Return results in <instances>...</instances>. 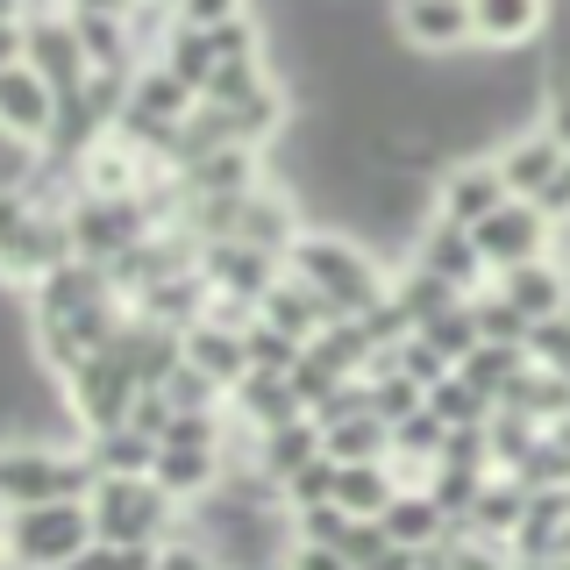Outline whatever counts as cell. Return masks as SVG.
I'll use <instances>...</instances> for the list:
<instances>
[{"instance_id":"obj_51","label":"cell","mask_w":570,"mask_h":570,"mask_svg":"<svg viewBox=\"0 0 570 570\" xmlns=\"http://www.w3.org/2000/svg\"><path fill=\"white\" fill-rule=\"evenodd\" d=\"M157 8H186V0H157Z\"/></svg>"},{"instance_id":"obj_6","label":"cell","mask_w":570,"mask_h":570,"mask_svg":"<svg viewBox=\"0 0 570 570\" xmlns=\"http://www.w3.org/2000/svg\"><path fill=\"white\" fill-rule=\"evenodd\" d=\"M471 243H478V257H485V272H513V264H528V257H549V243H557V222H549L534 200H499L485 222L471 228Z\"/></svg>"},{"instance_id":"obj_34","label":"cell","mask_w":570,"mask_h":570,"mask_svg":"<svg viewBox=\"0 0 570 570\" xmlns=\"http://www.w3.org/2000/svg\"><path fill=\"white\" fill-rule=\"evenodd\" d=\"M421 406H428V385H421V379H406L400 364L371 371V414H379L385 428H392V421H406V414H421Z\"/></svg>"},{"instance_id":"obj_32","label":"cell","mask_w":570,"mask_h":570,"mask_svg":"<svg viewBox=\"0 0 570 570\" xmlns=\"http://www.w3.org/2000/svg\"><path fill=\"white\" fill-rule=\"evenodd\" d=\"M471 314H478V335H485V343H513V350H528V328H534V321L513 307L499 285H478V293H471Z\"/></svg>"},{"instance_id":"obj_1","label":"cell","mask_w":570,"mask_h":570,"mask_svg":"<svg viewBox=\"0 0 570 570\" xmlns=\"http://www.w3.org/2000/svg\"><path fill=\"white\" fill-rule=\"evenodd\" d=\"M285 272L307 278L335 314H356V321L392 299V272L356 236H343V228H299L293 249H285Z\"/></svg>"},{"instance_id":"obj_40","label":"cell","mask_w":570,"mask_h":570,"mask_svg":"<svg viewBox=\"0 0 570 570\" xmlns=\"http://www.w3.org/2000/svg\"><path fill=\"white\" fill-rule=\"evenodd\" d=\"M356 521V513L343 507V499H321V507H299V513H285V528L299 534V542H335L343 549V528Z\"/></svg>"},{"instance_id":"obj_47","label":"cell","mask_w":570,"mask_h":570,"mask_svg":"<svg viewBox=\"0 0 570 570\" xmlns=\"http://www.w3.org/2000/svg\"><path fill=\"white\" fill-rule=\"evenodd\" d=\"M236 14H249V0H186V8H178V22L222 29V22H236Z\"/></svg>"},{"instance_id":"obj_49","label":"cell","mask_w":570,"mask_h":570,"mask_svg":"<svg viewBox=\"0 0 570 570\" xmlns=\"http://www.w3.org/2000/svg\"><path fill=\"white\" fill-rule=\"evenodd\" d=\"M22 58H29V22L8 14V22H0V65H22Z\"/></svg>"},{"instance_id":"obj_3","label":"cell","mask_w":570,"mask_h":570,"mask_svg":"<svg viewBox=\"0 0 570 570\" xmlns=\"http://www.w3.org/2000/svg\"><path fill=\"white\" fill-rule=\"evenodd\" d=\"M94 549V507L86 499H43V507H14L0 521V557L14 570H58Z\"/></svg>"},{"instance_id":"obj_14","label":"cell","mask_w":570,"mask_h":570,"mask_svg":"<svg viewBox=\"0 0 570 570\" xmlns=\"http://www.w3.org/2000/svg\"><path fill=\"white\" fill-rule=\"evenodd\" d=\"M178 186H186V200H236V193L264 186V150H249V142H222V150L178 165Z\"/></svg>"},{"instance_id":"obj_25","label":"cell","mask_w":570,"mask_h":570,"mask_svg":"<svg viewBox=\"0 0 570 570\" xmlns=\"http://www.w3.org/2000/svg\"><path fill=\"white\" fill-rule=\"evenodd\" d=\"M186 364H200L207 379H222V385H236L243 371H249V350H243V328H228V321H214L200 314L186 328Z\"/></svg>"},{"instance_id":"obj_7","label":"cell","mask_w":570,"mask_h":570,"mask_svg":"<svg viewBox=\"0 0 570 570\" xmlns=\"http://www.w3.org/2000/svg\"><path fill=\"white\" fill-rule=\"evenodd\" d=\"M50 121H58V86H50L29 58L22 65H0V136L43 150V142H50Z\"/></svg>"},{"instance_id":"obj_30","label":"cell","mask_w":570,"mask_h":570,"mask_svg":"<svg viewBox=\"0 0 570 570\" xmlns=\"http://www.w3.org/2000/svg\"><path fill=\"white\" fill-rule=\"evenodd\" d=\"M79 450L94 456V471H150L157 463V442L142 435V428H100V435H79Z\"/></svg>"},{"instance_id":"obj_9","label":"cell","mask_w":570,"mask_h":570,"mask_svg":"<svg viewBox=\"0 0 570 570\" xmlns=\"http://www.w3.org/2000/svg\"><path fill=\"white\" fill-rule=\"evenodd\" d=\"M392 29H400L406 50L421 58H450V50H471V0H392Z\"/></svg>"},{"instance_id":"obj_16","label":"cell","mask_w":570,"mask_h":570,"mask_svg":"<svg viewBox=\"0 0 570 570\" xmlns=\"http://www.w3.org/2000/svg\"><path fill=\"white\" fill-rule=\"evenodd\" d=\"M236 243H257V249H272V257H285L299 236V200L285 186H249L243 200H236V228H228Z\"/></svg>"},{"instance_id":"obj_18","label":"cell","mask_w":570,"mask_h":570,"mask_svg":"<svg viewBox=\"0 0 570 570\" xmlns=\"http://www.w3.org/2000/svg\"><path fill=\"white\" fill-rule=\"evenodd\" d=\"M222 450H186V442H157V463H150V478L165 485L178 507H200L207 492H222Z\"/></svg>"},{"instance_id":"obj_19","label":"cell","mask_w":570,"mask_h":570,"mask_svg":"<svg viewBox=\"0 0 570 570\" xmlns=\"http://www.w3.org/2000/svg\"><path fill=\"white\" fill-rule=\"evenodd\" d=\"M492 157H499V178H507V193L534 200V193L549 186V171H557L570 150H563V142L549 136V129H521V136H507V142H499Z\"/></svg>"},{"instance_id":"obj_42","label":"cell","mask_w":570,"mask_h":570,"mask_svg":"<svg viewBox=\"0 0 570 570\" xmlns=\"http://www.w3.org/2000/svg\"><path fill=\"white\" fill-rule=\"evenodd\" d=\"M392 364H400V371H406V379H421V385H435V379H450V371H456V364H450V356H442L435 343H428V335H421V328H414V335H406V343H400V350H392Z\"/></svg>"},{"instance_id":"obj_23","label":"cell","mask_w":570,"mask_h":570,"mask_svg":"<svg viewBox=\"0 0 570 570\" xmlns=\"http://www.w3.org/2000/svg\"><path fill=\"white\" fill-rule=\"evenodd\" d=\"M492 285H499V293H507L528 321L563 314V264H557V257H528V264H513V272H492Z\"/></svg>"},{"instance_id":"obj_29","label":"cell","mask_w":570,"mask_h":570,"mask_svg":"<svg viewBox=\"0 0 570 570\" xmlns=\"http://www.w3.org/2000/svg\"><path fill=\"white\" fill-rule=\"evenodd\" d=\"M392 492H400L392 456H379V463H343V485H335V499H343L350 513H364V521H379V513L392 507Z\"/></svg>"},{"instance_id":"obj_46","label":"cell","mask_w":570,"mask_h":570,"mask_svg":"<svg viewBox=\"0 0 570 570\" xmlns=\"http://www.w3.org/2000/svg\"><path fill=\"white\" fill-rule=\"evenodd\" d=\"M385 542H392V534H385V521H364V513H356V521L343 528V557H350V570H364V563L379 557Z\"/></svg>"},{"instance_id":"obj_10","label":"cell","mask_w":570,"mask_h":570,"mask_svg":"<svg viewBox=\"0 0 570 570\" xmlns=\"http://www.w3.org/2000/svg\"><path fill=\"white\" fill-rule=\"evenodd\" d=\"M65 257H79L71 249V222H65V207H36L29 214V228L14 236L8 249H0V285H36L43 272H58Z\"/></svg>"},{"instance_id":"obj_22","label":"cell","mask_w":570,"mask_h":570,"mask_svg":"<svg viewBox=\"0 0 570 570\" xmlns=\"http://www.w3.org/2000/svg\"><path fill=\"white\" fill-rule=\"evenodd\" d=\"M379 521H385V534H392L400 549H435L442 534L456 528L450 513L435 507V492H428V485H400V492H392V507L379 513Z\"/></svg>"},{"instance_id":"obj_2","label":"cell","mask_w":570,"mask_h":570,"mask_svg":"<svg viewBox=\"0 0 570 570\" xmlns=\"http://www.w3.org/2000/svg\"><path fill=\"white\" fill-rule=\"evenodd\" d=\"M86 507H94V542H107V549L165 542V534H178V513H186L150 471H100Z\"/></svg>"},{"instance_id":"obj_50","label":"cell","mask_w":570,"mask_h":570,"mask_svg":"<svg viewBox=\"0 0 570 570\" xmlns=\"http://www.w3.org/2000/svg\"><path fill=\"white\" fill-rule=\"evenodd\" d=\"M563 314H570V264H563Z\"/></svg>"},{"instance_id":"obj_27","label":"cell","mask_w":570,"mask_h":570,"mask_svg":"<svg viewBox=\"0 0 570 570\" xmlns=\"http://www.w3.org/2000/svg\"><path fill=\"white\" fill-rule=\"evenodd\" d=\"M321 450L335 463H379V456H392V428L379 414H350V421L321 428Z\"/></svg>"},{"instance_id":"obj_21","label":"cell","mask_w":570,"mask_h":570,"mask_svg":"<svg viewBox=\"0 0 570 570\" xmlns=\"http://www.w3.org/2000/svg\"><path fill=\"white\" fill-rule=\"evenodd\" d=\"M257 314H264V321H278V328H285V335H299V343H314V335L335 321L328 299H321L307 278H293V272H278V285L257 299Z\"/></svg>"},{"instance_id":"obj_11","label":"cell","mask_w":570,"mask_h":570,"mask_svg":"<svg viewBox=\"0 0 570 570\" xmlns=\"http://www.w3.org/2000/svg\"><path fill=\"white\" fill-rule=\"evenodd\" d=\"M29 65L43 71L58 94H79V86L94 79V58H86V43H79V22H71V8H58V14H29Z\"/></svg>"},{"instance_id":"obj_24","label":"cell","mask_w":570,"mask_h":570,"mask_svg":"<svg viewBox=\"0 0 570 570\" xmlns=\"http://www.w3.org/2000/svg\"><path fill=\"white\" fill-rule=\"evenodd\" d=\"M521 513H528V485H521L513 471H492L485 485H478L471 513H463V528H471V534H492V542H513Z\"/></svg>"},{"instance_id":"obj_26","label":"cell","mask_w":570,"mask_h":570,"mask_svg":"<svg viewBox=\"0 0 570 570\" xmlns=\"http://www.w3.org/2000/svg\"><path fill=\"white\" fill-rule=\"evenodd\" d=\"M157 65H171L178 79L193 86V94H207V79H214V65H222V50H214V29H193V22H171L165 36V50H157Z\"/></svg>"},{"instance_id":"obj_15","label":"cell","mask_w":570,"mask_h":570,"mask_svg":"<svg viewBox=\"0 0 570 570\" xmlns=\"http://www.w3.org/2000/svg\"><path fill=\"white\" fill-rule=\"evenodd\" d=\"M307 406H299V392L285 371H243L236 385H228V421L249 428V435H264V428H285V421H299Z\"/></svg>"},{"instance_id":"obj_33","label":"cell","mask_w":570,"mask_h":570,"mask_svg":"<svg viewBox=\"0 0 570 570\" xmlns=\"http://www.w3.org/2000/svg\"><path fill=\"white\" fill-rule=\"evenodd\" d=\"M485 428H492V463H499V471H513V463H521L534 442L549 435V428L534 421V414H521V406H492Z\"/></svg>"},{"instance_id":"obj_12","label":"cell","mask_w":570,"mask_h":570,"mask_svg":"<svg viewBox=\"0 0 570 570\" xmlns=\"http://www.w3.org/2000/svg\"><path fill=\"white\" fill-rule=\"evenodd\" d=\"M200 272L214 293H236V299H264L278 285L285 272V257H272V249H257V243H236V236H222V243H200Z\"/></svg>"},{"instance_id":"obj_4","label":"cell","mask_w":570,"mask_h":570,"mask_svg":"<svg viewBox=\"0 0 570 570\" xmlns=\"http://www.w3.org/2000/svg\"><path fill=\"white\" fill-rule=\"evenodd\" d=\"M94 456L50 450V442H0V513L43 507V499H86L94 492Z\"/></svg>"},{"instance_id":"obj_41","label":"cell","mask_w":570,"mask_h":570,"mask_svg":"<svg viewBox=\"0 0 570 570\" xmlns=\"http://www.w3.org/2000/svg\"><path fill=\"white\" fill-rule=\"evenodd\" d=\"M442 463H456V471H499L492 463V428L485 421L450 428V435H442Z\"/></svg>"},{"instance_id":"obj_17","label":"cell","mask_w":570,"mask_h":570,"mask_svg":"<svg viewBox=\"0 0 570 570\" xmlns=\"http://www.w3.org/2000/svg\"><path fill=\"white\" fill-rule=\"evenodd\" d=\"M557 0H471V36L485 50H521L549 29Z\"/></svg>"},{"instance_id":"obj_38","label":"cell","mask_w":570,"mask_h":570,"mask_svg":"<svg viewBox=\"0 0 570 570\" xmlns=\"http://www.w3.org/2000/svg\"><path fill=\"white\" fill-rule=\"evenodd\" d=\"M521 364H528V350H513V343H478L456 371H463L478 392H492V400H499V392H507V379H513Z\"/></svg>"},{"instance_id":"obj_44","label":"cell","mask_w":570,"mask_h":570,"mask_svg":"<svg viewBox=\"0 0 570 570\" xmlns=\"http://www.w3.org/2000/svg\"><path fill=\"white\" fill-rule=\"evenodd\" d=\"M171 414H178L171 392H165V385H142V392H136V406H129V428H142L150 442H165V435H171Z\"/></svg>"},{"instance_id":"obj_48","label":"cell","mask_w":570,"mask_h":570,"mask_svg":"<svg viewBox=\"0 0 570 570\" xmlns=\"http://www.w3.org/2000/svg\"><path fill=\"white\" fill-rule=\"evenodd\" d=\"M534 207H542V214H549V222H557V228L570 222V157H563L557 171H549V186L534 193Z\"/></svg>"},{"instance_id":"obj_20","label":"cell","mask_w":570,"mask_h":570,"mask_svg":"<svg viewBox=\"0 0 570 570\" xmlns=\"http://www.w3.org/2000/svg\"><path fill=\"white\" fill-rule=\"evenodd\" d=\"M314 456H321V421L299 414V421H285V428H264L257 450H249V471L272 478V485H285V478H293L299 463H314Z\"/></svg>"},{"instance_id":"obj_28","label":"cell","mask_w":570,"mask_h":570,"mask_svg":"<svg viewBox=\"0 0 570 570\" xmlns=\"http://www.w3.org/2000/svg\"><path fill=\"white\" fill-rule=\"evenodd\" d=\"M456 299H471V293H456V285H450V278H435L428 264H406V272L392 278V307L414 321V328H421V321H435L442 307H456Z\"/></svg>"},{"instance_id":"obj_37","label":"cell","mask_w":570,"mask_h":570,"mask_svg":"<svg viewBox=\"0 0 570 570\" xmlns=\"http://www.w3.org/2000/svg\"><path fill=\"white\" fill-rule=\"evenodd\" d=\"M421 335H428V343H435L442 356H450V364H463V356H471L478 343H485V335H478V314H471V299H456V307H442L435 321H421Z\"/></svg>"},{"instance_id":"obj_36","label":"cell","mask_w":570,"mask_h":570,"mask_svg":"<svg viewBox=\"0 0 570 570\" xmlns=\"http://www.w3.org/2000/svg\"><path fill=\"white\" fill-rule=\"evenodd\" d=\"M243 350H249V371H293L299 356H307V343H299V335H285L278 321H249L243 328Z\"/></svg>"},{"instance_id":"obj_13","label":"cell","mask_w":570,"mask_h":570,"mask_svg":"<svg viewBox=\"0 0 570 570\" xmlns=\"http://www.w3.org/2000/svg\"><path fill=\"white\" fill-rule=\"evenodd\" d=\"M414 264H428L435 278H450L456 293H478V285H492L485 257H478V243H471V228H463V222H442V214H428V222H421Z\"/></svg>"},{"instance_id":"obj_45","label":"cell","mask_w":570,"mask_h":570,"mask_svg":"<svg viewBox=\"0 0 570 570\" xmlns=\"http://www.w3.org/2000/svg\"><path fill=\"white\" fill-rule=\"evenodd\" d=\"M278 570H350V557L335 542H285V557H278Z\"/></svg>"},{"instance_id":"obj_31","label":"cell","mask_w":570,"mask_h":570,"mask_svg":"<svg viewBox=\"0 0 570 570\" xmlns=\"http://www.w3.org/2000/svg\"><path fill=\"white\" fill-rule=\"evenodd\" d=\"M492 392H478L463 371H450V379H435L428 385V414H435L442 428H471V421H492Z\"/></svg>"},{"instance_id":"obj_35","label":"cell","mask_w":570,"mask_h":570,"mask_svg":"<svg viewBox=\"0 0 570 570\" xmlns=\"http://www.w3.org/2000/svg\"><path fill=\"white\" fill-rule=\"evenodd\" d=\"M335 485H343V463H335L328 450H321L314 463H299V471L278 485V507H285V513H299V507H321V499H335Z\"/></svg>"},{"instance_id":"obj_8","label":"cell","mask_w":570,"mask_h":570,"mask_svg":"<svg viewBox=\"0 0 570 570\" xmlns=\"http://www.w3.org/2000/svg\"><path fill=\"white\" fill-rule=\"evenodd\" d=\"M499 200H513L507 178H499V157H450V165L435 171V214L442 222L478 228Z\"/></svg>"},{"instance_id":"obj_5","label":"cell","mask_w":570,"mask_h":570,"mask_svg":"<svg viewBox=\"0 0 570 570\" xmlns=\"http://www.w3.org/2000/svg\"><path fill=\"white\" fill-rule=\"evenodd\" d=\"M65 385V406H71V421H79V435H100V428H121L129 421V406H136V371L121 364V350L107 343V350H94L71 379H58Z\"/></svg>"},{"instance_id":"obj_43","label":"cell","mask_w":570,"mask_h":570,"mask_svg":"<svg viewBox=\"0 0 570 570\" xmlns=\"http://www.w3.org/2000/svg\"><path fill=\"white\" fill-rule=\"evenodd\" d=\"M157 570H228V563L214 557L200 534H165V542H157Z\"/></svg>"},{"instance_id":"obj_39","label":"cell","mask_w":570,"mask_h":570,"mask_svg":"<svg viewBox=\"0 0 570 570\" xmlns=\"http://www.w3.org/2000/svg\"><path fill=\"white\" fill-rule=\"evenodd\" d=\"M513 478H521L528 492H570V450L557 435H542L521 463H513Z\"/></svg>"}]
</instances>
